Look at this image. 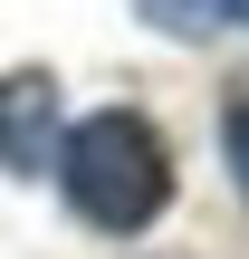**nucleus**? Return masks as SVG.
Instances as JSON below:
<instances>
[{
	"instance_id": "f257e3e1",
	"label": "nucleus",
	"mask_w": 249,
	"mask_h": 259,
	"mask_svg": "<svg viewBox=\"0 0 249 259\" xmlns=\"http://www.w3.org/2000/svg\"><path fill=\"white\" fill-rule=\"evenodd\" d=\"M58 192L86 231H154L173 202V144L134 106H96L58 135Z\"/></svg>"
},
{
	"instance_id": "f03ea898",
	"label": "nucleus",
	"mask_w": 249,
	"mask_h": 259,
	"mask_svg": "<svg viewBox=\"0 0 249 259\" xmlns=\"http://www.w3.org/2000/svg\"><path fill=\"white\" fill-rule=\"evenodd\" d=\"M0 163L10 173H58V87H48V67L0 77Z\"/></svg>"
},
{
	"instance_id": "7ed1b4c3",
	"label": "nucleus",
	"mask_w": 249,
	"mask_h": 259,
	"mask_svg": "<svg viewBox=\"0 0 249 259\" xmlns=\"http://www.w3.org/2000/svg\"><path fill=\"white\" fill-rule=\"evenodd\" d=\"M154 29L173 38H221V29H249V0H134Z\"/></svg>"
},
{
	"instance_id": "20e7f679",
	"label": "nucleus",
	"mask_w": 249,
	"mask_h": 259,
	"mask_svg": "<svg viewBox=\"0 0 249 259\" xmlns=\"http://www.w3.org/2000/svg\"><path fill=\"white\" fill-rule=\"evenodd\" d=\"M221 144H230V183L249 192V96L230 106V125H221Z\"/></svg>"
}]
</instances>
